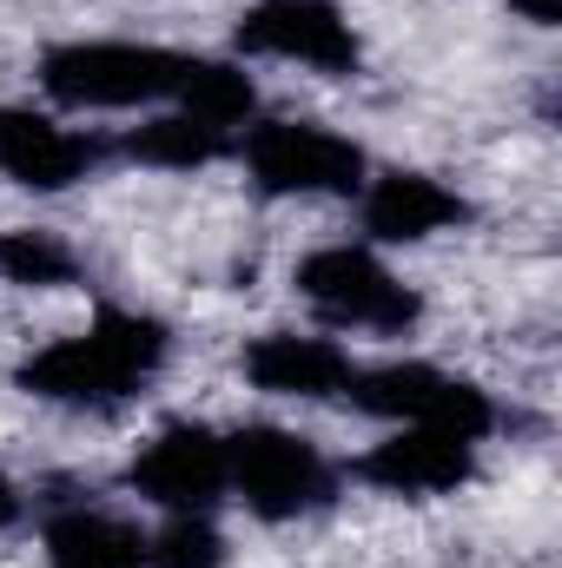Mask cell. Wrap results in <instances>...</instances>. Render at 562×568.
I'll use <instances>...</instances> for the list:
<instances>
[{"label": "cell", "instance_id": "obj_1", "mask_svg": "<svg viewBox=\"0 0 562 568\" xmlns=\"http://www.w3.org/2000/svg\"><path fill=\"white\" fill-rule=\"evenodd\" d=\"M165 324L145 311H100L80 337H60L47 351H33L20 364V390L47 397V404H87V410H113L127 397H140V384L165 364Z\"/></svg>", "mask_w": 562, "mask_h": 568}, {"label": "cell", "instance_id": "obj_2", "mask_svg": "<svg viewBox=\"0 0 562 568\" xmlns=\"http://www.w3.org/2000/svg\"><path fill=\"white\" fill-rule=\"evenodd\" d=\"M192 73V53L172 47H133V40H73L40 60V87L60 106H145L179 100Z\"/></svg>", "mask_w": 562, "mask_h": 568}, {"label": "cell", "instance_id": "obj_3", "mask_svg": "<svg viewBox=\"0 0 562 568\" xmlns=\"http://www.w3.org/2000/svg\"><path fill=\"white\" fill-rule=\"evenodd\" d=\"M225 489H239L252 516L291 523L304 509H324L338 476L318 456V443H304L291 429H272V424H252L225 443Z\"/></svg>", "mask_w": 562, "mask_h": 568}, {"label": "cell", "instance_id": "obj_4", "mask_svg": "<svg viewBox=\"0 0 562 568\" xmlns=\"http://www.w3.org/2000/svg\"><path fill=\"white\" fill-rule=\"evenodd\" d=\"M344 397H351L364 417L443 429V436H463V443H483V436L496 429V404H490L476 384L443 377L436 364H384V371H358V377L344 384Z\"/></svg>", "mask_w": 562, "mask_h": 568}, {"label": "cell", "instance_id": "obj_5", "mask_svg": "<svg viewBox=\"0 0 562 568\" xmlns=\"http://www.w3.org/2000/svg\"><path fill=\"white\" fill-rule=\"evenodd\" d=\"M298 291L331 317V324H351V331H411L423 317L418 291L398 284L364 245H324L298 265Z\"/></svg>", "mask_w": 562, "mask_h": 568}, {"label": "cell", "instance_id": "obj_6", "mask_svg": "<svg viewBox=\"0 0 562 568\" xmlns=\"http://www.w3.org/2000/svg\"><path fill=\"white\" fill-rule=\"evenodd\" d=\"M245 172L259 192L291 199V192H358L364 185V152L324 126L304 120H265L245 133Z\"/></svg>", "mask_w": 562, "mask_h": 568}, {"label": "cell", "instance_id": "obj_7", "mask_svg": "<svg viewBox=\"0 0 562 568\" xmlns=\"http://www.w3.org/2000/svg\"><path fill=\"white\" fill-rule=\"evenodd\" d=\"M133 489L172 516H205L225 496V443L205 424H165L133 463Z\"/></svg>", "mask_w": 562, "mask_h": 568}, {"label": "cell", "instance_id": "obj_8", "mask_svg": "<svg viewBox=\"0 0 562 568\" xmlns=\"http://www.w3.org/2000/svg\"><path fill=\"white\" fill-rule=\"evenodd\" d=\"M239 47L265 60H304L318 73H351L358 67V33L331 0H259L239 20Z\"/></svg>", "mask_w": 562, "mask_h": 568}, {"label": "cell", "instance_id": "obj_9", "mask_svg": "<svg viewBox=\"0 0 562 568\" xmlns=\"http://www.w3.org/2000/svg\"><path fill=\"white\" fill-rule=\"evenodd\" d=\"M470 469H476V443L443 436V429H418V424H404L371 456H358V476L391 489V496H443V489L470 483Z\"/></svg>", "mask_w": 562, "mask_h": 568}, {"label": "cell", "instance_id": "obj_10", "mask_svg": "<svg viewBox=\"0 0 562 568\" xmlns=\"http://www.w3.org/2000/svg\"><path fill=\"white\" fill-rule=\"evenodd\" d=\"M100 165V140L67 133L27 106H0V172L33 185V192H67L73 179H87Z\"/></svg>", "mask_w": 562, "mask_h": 568}, {"label": "cell", "instance_id": "obj_11", "mask_svg": "<svg viewBox=\"0 0 562 568\" xmlns=\"http://www.w3.org/2000/svg\"><path fill=\"white\" fill-rule=\"evenodd\" d=\"M245 377L272 397H344V384L358 377V364L331 344V337H298L272 331L245 351Z\"/></svg>", "mask_w": 562, "mask_h": 568}, {"label": "cell", "instance_id": "obj_12", "mask_svg": "<svg viewBox=\"0 0 562 568\" xmlns=\"http://www.w3.org/2000/svg\"><path fill=\"white\" fill-rule=\"evenodd\" d=\"M463 219H470V205L423 172H384L364 192V232L384 245H418V239L443 232V225H463Z\"/></svg>", "mask_w": 562, "mask_h": 568}, {"label": "cell", "instance_id": "obj_13", "mask_svg": "<svg viewBox=\"0 0 562 568\" xmlns=\"http://www.w3.org/2000/svg\"><path fill=\"white\" fill-rule=\"evenodd\" d=\"M47 568H145V536L120 516L67 509L47 523Z\"/></svg>", "mask_w": 562, "mask_h": 568}, {"label": "cell", "instance_id": "obj_14", "mask_svg": "<svg viewBox=\"0 0 562 568\" xmlns=\"http://www.w3.org/2000/svg\"><path fill=\"white\" fill-rule=\"evenodd\" d=\"M127 152L140 159V165H172V172H192V165H212V159H225L232 152V133L225 126H205V120H192V113H165V120H152L140 126Z\"/></svg>", "mask_w": 562, "mask_h": 568}, {"label": "cell", "instance_id": "obj_15", "mask_svg": "<svg viewBox=\"0 0 562 568\" xmlns=\"http://www.w3.org/2000/svg\"><path fill=\"white\" fill-rule=\"evenodd\" d=\"M179 113H192V120L232 133V126L252 113V80H245L239 67H225V60H192L185 87H179Z\"/></svg>", "mask_w": 562, "mask_h": 568}, {"label": "cell", "instance_id": "obj_16", "mask_svg": "<svg viewBox=\"0 0 562 568\" xmlns=\"http://www.w3.org/2000/svg\"><path fill=\"white\" fill-rule=\"evenodd\" d=\"M73 272H80V258H73L53 232H7V239H0V278L7 284L47 291V284H73Z\"/></svg>", "mask_w": 562, "mask_h": 568}, {"label": "cell", "instance_id": "obj_17", "mask_svg": "<svg viewBox=\"0 0 562 568\" xmlns=\"http://www.w3.org/2000/svg\"><path fill=\"white\" fill-rule=\"evenodd\" d=\"M145 568H225V536L205 516H172L145 542Z\"/></svg>", "mask_w": 562, "mask_h": 568}, {"label": "cell", "instance_id": "obj_18", "mask_svg": "<svg viewBox=\"0 0 562 568\" xmlns=\"http://www.w3.org/2000/svg\"><path fill=\"white\" fill-rule=\"evenodd\" d=\"M523 20H536V27H556V0H510Z\"/></svg>", "mask_w": 562, "mask_h": 568}, {"label": "cell", "instance_id": "obj_19", "mask_svg": "<svg viewBox=\"0 0 562 568\" xmlns=\"http://www.w3.org/2000/svg\"><path fill=\"white\" fill-rule=\"evenodd\" d=\"M13 523H20V489L0 476V529H13Z\"/></svg>", "mask_w": 562, "mask_h": 568}]
</instances>
